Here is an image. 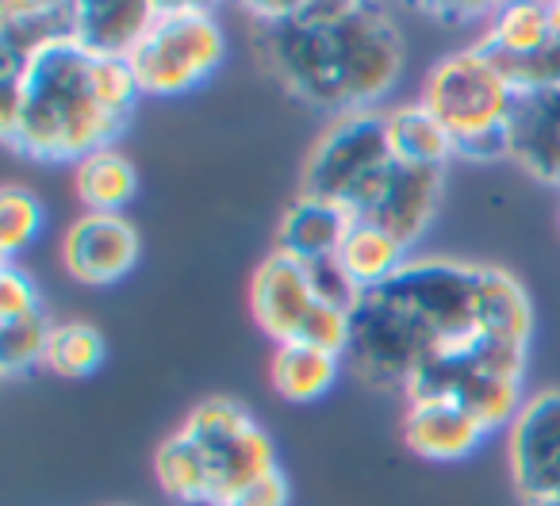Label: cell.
<instances>
[{
    "instance_id": "29",
    "label": "cell",
    "mask_w": 560,
    "mask_h": 506,
    "mask_svg": "<svg viewBox=\"0 0 560 506\" xmlns=\"http://www.w3.org/2000/svg\"><path fill=\"white\" fill-rule=\"evenodd\" d=\"M522 506H560V498L552 495V498H529V503H522Z\"/></svg>"
},
{
    "instance_id": "4",
    "label": "cell",
    "mask_w": 560,
    "mask_h": 506,
    "mask_svg": "<svg viewBox=\"0 0 560 506\" xmlns=\"http://www.w3.org/2000/svg\"><path fill=\"white\" fill-rule=\"evenodd\" d=\"M422 104L453 134L457 157L488 162L511 157V119L518 108V85L488 47L472 43L465 50L438 58L422 81Z\"/></svg>"
},
{
    "instance_id": "26",
    "label": "cell",
    "mask_w": 560,
    "mask_h": 506,
    "mask_svg": "<svg viewBox=\"0 0 560 506\" xmlns=\"http://www.w3.org/2000/svg\"><path fill=\"white\" fill-rule=\"evenodd\" d=\"M307 273H312V289H315V296H319V304L353 315V307H358V299H361V289L353 284V276L342 269V261H338V258L312 261V266H307Z\"/></svg>"
},
{
    "instance_id": "18",
    "label": "cell",
    "mask_w": 560,
    "mask_h": 506,
    "mask_svg": "<svg viewBox=\"0 0 560 506\" xmlns=\"http://www.w3.org/2000/svg\"><path fill=\"white\" fill-rule=\"evenodd\" d=\"M73 188L85 211H101V215H124V208L139 192V169L131 157H124L116 146L96 150L85 162H78L73 173Z\"/></svg>"
},
{
    "instance_id": "14",
    "label": "cell",
    "mask_w": 560,
    "mask_h": 506,
    "mask_svg": "<svg viewBox=\"0 0 560 506\" xmlns=\"http://www.w3.org/2000/svg\"><path fill=\"white\" fill-rule=\"evenodd\" d=\"M511 157L534 177L560 185V89H518Z\"/></svg>"
},
{
    "instance_id": "9",
    "label": "cell",
    "mask_w": 560,
    "mask_h": 506,
    "mask_svg": "<svg viewBox=\"0 0 560 506\" xmlns=\"http://www.w3.org/2000/svg\"><path fill=\"white\" fill-rule=\"evenodd\" d=\"M142 238L139 226L127 215H101L85 211L66 226L62 238V269L78 284H116L139 266Z\"/></svg>"
},
{
    "instance_id": "10",
    "label": "cell",
    "mask_w": 560,
    "mask_h": 506,
    "mask_svg": "<svg viewBox=\"0 0 560 506\" xmlns=\"http://www.w3.org/2000/svg\"><path fill=\"white\" fill-rule=\"evenodd\" d=\"M315 307H319V296L312 289L307 266L272 249L249 281V311H254L257 327L277 345L296 342Z\"/></svg>"
},
{
    "instance_id": "23",
    "label": "cell",
    "mask_w": 560,
    "mask_h": 506,
    "mask_svg": "<svg viewBox=\"0 0 560 506\" xmlns=\"http://www.w3.org/2000/svg\"><path fill=\"white\" fill-rule=\"evenodd\" d=\"M108 357V342L96 327L89 322H62L55 327L47 345V361L43 365L55 376H66V380H81V376H93L96 368Z\"/></svg>"
},
{
    "instance_id": "5",
    "label": "cell",
    "mask_w": 560,
    "mask_h": 506,
    "mask_svg": "<svg viewBox=\"0 0 560 506\" xmlns=\"http://www.w3.org/2000/svg\"><path fill=\"white\" fill-rule=\"evenodd\" d=\"M396 157L388 142V116L384 111H350L330 119L327 131L315 139L304 162V196L342 203L358 219L376 208L388 185Z\"/></svg>"
},
{
    "instance_id": "16",
    "label": "cell",
    "mask_w": 560,
    "mask_h": 506,
    "mask_svg": "<svg viewBox=\"0 0 560 506\" xmlns=\"http://www.w3.org/2000/svg\"><path fill=\"white\" fill-rule=\"evenodd\" d=\"M346 368L342 353L319 350L307 342H284L277 345L269 365L272 391L289 403H319L323 396H330V388L338 384Z\"/></svg>"
},
{
    "instance_id": "3",
    "label": "cell",
    "mask_w": 560,
    "mask_h": 506,
    "mask_svg": "<svg viewBox=\"0 0 560 506\" xmlns=\"http://www.w3.org/2000/svg\"><path fill=\"white\" fill-rule=\"evenodd\" d=\"M139 85L127 58L93 55L78 35L0 66V139L35 162H85L124 134Z\"/></svg>"
},
{
    "instance_id": "20",
    "label": "cell",
    "mask_w": 560,
    "mask_h": 506,
    "mask_svg": "<svg viewBox=\"0 0 560 506\" xmlns=\"http://www.w3.org/2000/svg\"><path fill=\"white\" fill-rule=\"evenodd\" d=\"M338 261H342V269L353 276V284H358L361 292H369V289H376V284L392 281V276L407 266V246L396 234L384 231V226L369 223V219H358L350 238H346V246L338 249Z\"/></svg>"
},
{
    "instance_id": "27",
    "label": "cell",
    "mask_w": 560,
    "mask_h": 506,
    "mask_svg": "<svg viewBox=\"0 0 560 506\" xmlns=\"http://www.w3.org/2000/svg\"><path fill=\"white\" fill-rule=\"evenodd\" d=\"M43 311L39 304V292H35L32 276L20 273L12 261L0 266V322L9 319H24V315H35Z\"/></svg>"
},
{
    "instance_id": "2",
    "label": "cell",
    "mask_w": 560,
    "mask_h": 506,
    "mask_svg": "<svg viewBox=\"0 0 560 506\" xmlns=\"http://www.w3.org/2000/svg\"><path fill=\"white\" fill-rule=\"evenodd\" d=\"M265 70L307 108L373 111L404 78V35L376 4H249Z\"/></svg>"
},
{
    "instance_id": "8",
    "label": "cell",
    "mask_w": 560,
    "mask_h": 506,
    "mask_svg": "<svg viewBox=\"0 0 560 506\" xmlns=\"http://www.w3.org/2000/svg\"><path fill=\"white\" fill-rule=\"evenodd\" d=\"M506 457L522 503L560 498V391H537L526 399L506 437Z\"/></svg>"
},
{
    "instance_id": "25",
    "label": "cell",
    "mask_w": 560,
    "mask_h": 506,
    "mask_svg": "<svg viewBox=\"0 0 560 506\" xmlns=\"http://www.w3.org/2000/svg\"><path fill=\"white\" fill-rule=\"evenodd\" d=\"M43 203L27 188L9 185L0 192V249L4 261H12L24 246H32L43 231Z\"/></svg>"
},
{
    "instance_id": "6",
    "label": "cell",
    "mask_w": 560,
    "mask_h": 506,
    "mask_svg": "<svg viewBox=\"0 0 560 506\" xmlns=\"http://www.w3.org/2000/svg\"><path fill=\"white\" fill-rule=\"evenodd\" d=\"M226 39L203 4H154L142 39L127 55L142 96H185L223 66Z\"/></svg>"
},
{
    "instance_id": "28",
    "label": "cell",
    "mask_w": 560,
    "mask_h": 506,
    "mask_svg": "<svg viewBox=\"0 0 560 506\" xmlns=\"http://www.w3.org/2000/svg\"><path fill=\"white\" fill-rule=\"evenodd\" d=\"M226 506H289V480H284L280 468H272L269 475H261L246 491H238Z\"/></svg>"
},
{
    "instance_id": "24",
    "label": "cell",
    "mask_w": 560,
    "mask_h": 506,
    "mask_svg": "<svg viewBox=\"0 0 560 506\" xmlns=\"http://www.w3.org/2000/svg\"><path fill=\"white\" fill-rule=\"evenodd\" d=\"M50 334H55V322L47 319V311L0 322V368H4V376H20L27 368L43 365Z\"/></svg>"
},
{
    "instance_id": "21",
    "label": "cell",
    "mask_w": 560,
    "mask_h": 506,
    "mask_svg": "<svg viewBox=\"0 0 560 506\" xmlns=\"http://www.w3.org/2000/svg\"><path fill=\"white\" fill-rule=\"evenodd\" d=\"M552 35V12L549 4H506V9L491 12V27L480 39L491 55L506 58V62H522V58L541 55Z\"/></svg>"
},
{
    "instance_id": "7",
    "label": "cell",
    "mask_w": 560,
    "mask_h": 506,
    "mask_svg": "<svg viewBox=\"0 0 560 506\" xmlns=\"http://www.w3.org/2000/svg\"><path fill=\"white\" fill-rule=\"evenodd\" d=\"M180 429L200 445L203 460H208L211 506H226L238 491H246L249 483L277 468L272 437L257 426L246 407L226 396L196 403Z\"/></svg>"
},
{
    "instance_id": "1",
    "label": "cell",
    "mask_w": 560,
    "mask_h": 506,
    "mask_svg": "<svg viewBox=\"0 0 560 506\" xmlns=\"http://www.w3.org/2000/svg\"><path fill=\"white\" fill-rule=\"evenodd\" d=\"M495 338L529 345L534 307L526 289L495 266L422 258L361 292L350 315L346 368L369 388L404 396L427 365L472 353Z\"/></svg>"
},
{
    "instance_id": "11",
    "label": "cell",
    "mask_w": 560,
    "mask_h": 506,
    "mask_svg": "<svg viewBox=\"0 0 560 506\" xmlns=\"http://www.w3.org/2000/svg\"><path fill=\"white\" fill-rule=\"evenodd\" d=\"M399 434L415 457L434 460V464H457L488 442L491 429L450 399H422V403H407Z\"/></svg>"
},
{
    "instance_id": "12",
    "label": "cell",
    "mask_w": 560,
    "mask_h": 506,
    "mask_svg": "<svg viewBox=\"0 0 560 506\" xmlns=\"http://www.w3.org/2000/svg\"><path fill=\"white\" fill-rule=\"evenodd\" d=\"M442 188H445V169H415V165L396 162L381 200H376V208L365 219L384 226L388 234H396L411 249L427 234V226L434 223L438 203H442Z\"/></svg>"
},
{
    "instance_id": "19",
    "label": "cell",
    "mask_w": 560,
    "mask_h": 506,
    "mask_svg": "<svg viewBox=\"0 0 560 506\" xmlns=\"http://www.w3.org/2000/svg\"><path fill=\"white\" fill-rule=\"evenodd\" d=\"M154 4H78V43L93 55L127 58L142 39Z\"/></svg>"
},
{
    "instance_id": "13",
    "label": "cell",
    "mask_w": 560,
    "mask_h": 506,
    "mask_svg": "<svg viewBox=\"0 0 560 506\" xmlns=\"http://www.w3.org/2000/svg\"><path fill=\"white\" fill-rule=\"evenodd\" d=\"M353 223H358V215L346 211L342 203L300 192L277 223V249L304 261V266L323 258H338V249L346 246Z\"/></svg>"
},
{
    "instance_id": "15",
    "label": "cell",
    "mask_w": 560,
    "mask_h": 506,
    "mask_svg": "<svg viewBox=\"0 0 560 506\" xmlns=\"http://www.w3.org/2000/svg\"><path fill=\"white\" fill-rule=\"evenodd\" d=\"M78 35V4H4L0 66H24L35 50Z\"/></svg>"
},
{
    "instance_id": "22",
    "label": "cell",
    "mask_w": 560,
    "mask_h": 506,
    "mask_svg": "<svg viewBox=\"0 0 560 506\" xmlns=\"http://www.w3.org/2000/svg\"><path fill=\"white\" fill-rule=\"evenodd\" d=\"M154 475L158 487L170 498L185 506H211V472L208 460H203L200 445L177 429L173 437H165L154 452Z\"/></svg>"
},
{
    "instance_id": "17",
    "label": "cell",
    "mask_w": 560,
    "mask_h": 506,
    "mask_svg": "<svg viewBox=\"0 0 560 506\" xmlns=\"http://www.w3.org/2000/svg\"><path fill=\"white\" fill-rule=\"evenodd\" d=\"M388 116V142L392 157L399 165H415V169H445L450 157H457L453 134L438 123V116L427 104H404V108L384 111Z\"/></svg>"
}]
</instances>
